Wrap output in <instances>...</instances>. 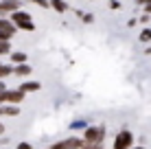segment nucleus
<instances>
[{"instance_id":"7","label":"nucleus","mask_w":151,"mask_h":149,"mask_svg":"<svg viewBox=\"0 0 151 149\" xmlns=\"http://www.w3.org/2000/svg\"><path fill=\"white\" fill-rule=\"evenodd\" d=\"M9 59H11V66H18V64H27L29 55L24 53V50H11V53H9Z\"/></svg>"},{"instance_id":"23","label":"nucleus","mask_w":151,"mask_h":149,"mask_svg":"<svg viewBox=\"0 0 151 149\" xmlns=\"http://www.w3.org/2000/svg\"><path fill=\"white\" fill-rule=\"evenodd\" d=\"M145 13H147V15H151V2H147V4H145Z\"/></svg>"},{"instance_id":"28","label":"nucleus","mask_w":151,"mask_h":149,"mask_svg":"<svg viewBox=\"0 0 151 149\" xmlns=\"http://www.w3.org/2000/svg\"><path fill=\"white\" fill-rule=\"evenodd\" d=\"M149 27H151V22H149Z\"/></svg>"},{"instance_id":"27","label":"nucleus","mask_w":151,"mask_h":149,"mask_svg":"<svg viewBox=\"0 0 151 149\" xmlns=\"http://www.w3.org/2000/svg\"><path fill=\"white\" fill-rule=\"evenodd\" d=\"M145 2H147V0H136V4H142V7H145Z\"/></svg>"},{"instance_id":"1","label":"nucleus","mask_w":151,"mask_h":149,"mask_svg":"<svg viewBox=\"0 0 151 149\" xmlns=\"http://www.w3.org/2000/svg\"><path fill=\"white\" fill-rule=\"evenodd\" d=\"M81 138L86 143H105L107 138V127L103 123H90L86 130L81 132Z\"/></svg>"},{"instance_id":"6","label":"nucleus","mask_w":151,"mask_h":149,"mask_svg":"<svg viewBox=\"0 0 151 149\" xmlns=\"http://www.w3.org/2000/svg\"><path fill=\"white\" fill-rule=\"evenodd\" d=\"M20 92H24V94H29V92H40L42 90V83L35 79H29V81H22V83L18 86Z\"/></svg>"},{"instance_id":"5","label":"nucleus","mask_w":151,"mask_h":149,"mask_svg":"<svg viewBox=\"0 0 151 149\" xmlns=\"http://www.w3.org/2000/svg\"><path fill=\"white\" fill-rule=\"evenodd\" d=\"M22 7V2L20 0H0V15H11L13 11H18V9Z\"/></svg>"},{"instance_id":"8","label":"nucleus","mask_w":151,"mask_h":149,"mask_svg":"<svg viewBox=\"0 0 151 149\" xmlns=\"http://www.w3.org/2000/svg\"><path fill=\"white\" fill-rule=\"evenodd\" d=\"M48 4H50V9H53L55 13H59V15H64V13L70 9L66 0H48Z\"/></svg>"},{"instance_id":"9","label":"nucleus","mask_w":151,"mask_h":149,"mask_svg":"<svg viewBox=\"0 0 151 149\" xmlns=\"http://www.w3.org/2000/svg\"><path fill=\"white\" fill-rule=\"evenodd\" d=\"M15 29L13 27V22L9 18H2V15H0V33H7V35H15Z\"/></svg>"},{"instance_id":"3","label":"nucleus","mask_w":151,"mask_h":149,"mask_svg":"<svg viewBox=\"0 0 151 149\" xmlns=\"http://www.w3.org/2000/svg\"><path fill=\"white\" fill-rule=\"evenodd\" d=\"M134 145H136V136H134V132L127 130V127H123V130H118L116 136H114L112 149H132Z\"/></svg>"},{"instance_id":"11","label":"nucleus","mask_w":151,"mask_h":149,"mask_svg":"<svg viewBox=\"0 0 151 149\" xmlns=\"http://www.w3.org/2000/svg\"><path fill=\"white\" fill-rule=\"evenodd\" d=\"M31 73H33V68H31L29 61H27V64L13 66V75H15V77H31Z\"/></svg>"},{"instance_id":"21","label":"nucleus","mask_w":151,"mask_h":149,"mask_svg":"<svg viewBox=\"0 0 151 149\" xmlns=\"http://www.w3.org/2000/svg\"><path fill=\"white\" fill-rule=\"evenodd\" d=\"M15 149H33V145L27 143V140H22V143H18V145H15Z\"/></svg>"},{"instance_id":"13","label":"nucleus","mask_w":151,"mask_h":149,"mask_svg":"<svg viewBox=\"0 0 151 149\" xmlns=\"http://www.w3.org/2000/svg\"><path fill=\"white\" fill-rule=\"evenodd\" d=\"M138 42L140 44H151V27H145L142 31H140V33H138Z\"/></svg>"},{"instance_id":"25","label":"nucleus","mask_w":151,"mask_h":149,"mask_svg":"<svg viewBox=\"0 0 151 149\" xmlns=\"http://www.w3.org/2000/svg\"><path fill=\"white\" fill-rule=\"evenodd\" d=\"M4 134V125H2V121H0V136Z\"/></svg>"},{"instance_id":"14","label":"nucleus","mask_w":151,"mask_h":149,"mask_svg":"<svg viewBox=\"0 0 151 149\" xmlns=\"http://www.w3.org/2000/svg\"><path fill=\"white\" fill-rule=\"evenodd\" d=\"M11 75H13V66L11 64H0V81H4Z\"/></svg>"},{"instance_id":"24","label":"nucleus","mask_w":151,"mask_h":149,"mask_svg":"<svg viewBox=\"0 0 151 149\" xmlns=\"http://www.w3.org/2000/svg\"><path fill=\"white\" fill-rule=\"evenodd\" d=\"M145 55H151V44L147 46V48H145Z\"/></svg>"},{"instance_id":"17","label":"nucleus","mask_w":151,"mask_h":149,"mask_svg":"<svg viewBox=\"0 0 151 149\" xmlns=\"http://www.w3.org/2000/svg\"><path fill=\"white\" fill-rule=\"evenodd\" d=\"M11 53V44L9 42H0V55H9Z\"/></svg>"},{"instance_id":"16","label":"nucleus","mask_w":151,"mask_h":149,"mask_svg":"<svg viewBox=\"0 0 151 149\" xmlns=\"http://www.w3.org/2000/svg\"><path fill=\"white\" fill-rule=\"evenodd\" d=\"M81 149H105V143H86L83 140Z\"/></svg>"},{"instance_id":"19","label":"nucleus","mask_w":151,"mask_h":149,"mask_svg":"<svg viewBox=\"0 0 151 149\" xmlns=\"http://www.w3.org/2000/svg\"><path fill=\"white\" fill-rule=\"evenodd\" d=\"M138 22H140V24H145V27H149V22H151V15L142 13V15H140V18H138Z\"/></svg>"},{"instance_id":"4","label":"nucleus","mask_w":151,"mask_h":149,"mask_svg":"<svg viewBox=\"0 0 151 149\" xmlns=\"http://www.w3.org/2000/svg\"><path fill=\"white\" fill-rule=\"evenodd\" d=\"M24 92H20L18 88H13V90H9L7 88V92H4V103H9V105H20L24 101Z\"/></svg>"},{"instance_id":"26","label":"nucleus","mask_w":151,"mask_h":149,"mask_svg":"<svg viewBox=\"0 0 151 149\" xmlns=\"http://www.w3.org/2000/svg\"><path fill=\"white\" fill-rule=\"evenodd\" d=\"M132 149H145V145H134Z\"/></svg>"},{"instance_id":"12","label":"nucleus","mask_w":151,"mask_h":149,"mask_svg":"<svg viewBox=\"0 0 151 149\" xmlns=\"http://www.w3.org/2000/svg\"><path fill=\"white\" fill-rule=\"evenodd\" d=\"M20 114V105H0V116H18Z\"/></svg>"},{"instance_id":"10","label":"nucleus","mask_w":151,"mask_h":149,"mask_svg":"<svg viewBox=\"0 0 151 149\" xmlns=\"http://www.w3.org/2000/svg\"><path fill=\"white\" fill-rule=\"evenodd\" d=\"M88 125H90V121H88V119H75L72 123H68V130L75 134V132H83Z\"/></svg>"},{"instance_id":"22","label":"nucleus","mask_w":151,"mask_h":149,"mask_svg":"<svg viewBox=\"0 0 151 149\" xmlns=\"http://www.w3.org/2000/svg\"><path fill=\"white\" fill-rule=\"evenodd\" d=\"M136 24H138V18H129L127 20V27H136Z\"/></svg>"},{"instance_id":"15","label":"nucleus","mask_w":151,"mask_h":149,"mask_svg":"<svg viewBox=\"0 0 151 149\" xmlns=\"http://www.w3.org/2000/svg\"><path fill=\"white\" fill-rule=\"evenodd\" d=\"M77 15H79V20H81V22H86V24L94 22V13H90V11H77Z\"/></svg>"},{"instance_id":"20","label":"nucleus","mask_w":151,"mask_h":149,"mask_svg":"<svg viewBox=\"0 0 151 149\" xmlns=\"http://www.w3.org/2000/svg\"><path fill=\"white\" fill-rule=\"evenodd\" d=\"M110 9L112 11H121V0H110Z\"/></svg>"},{"instance_id":"2","label":"nucleus","mask_w":151,"mask_h":149,"mask_svg":"<svg viewBox=\"0 0 151 149\" xmlns=\"http://www.w3.org/2000/svg\"><path fill=\"white\" fill-rule=\"evenodd\" d=\"M9 20L13 22V27L18 31H29V33H33L35 31V22H33V15L29 11H24V9H18V11H13L9 15Z\"/></svg>"},{"instance_id":"18","label":"nucleus","mask_w":151,"mask_h":149,"mask_svg":"<svg viewBox=\"0 0 151 149\" xmlns=\"http://www.w3.org/2000/svg\"><path fill=\"white\" fill-rule=\"evenodd\" d=\"M33 4H37V7H42V9H50V4H48V0H31Z\"/></svg>"}]
</instances>
